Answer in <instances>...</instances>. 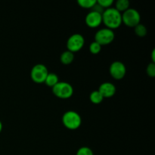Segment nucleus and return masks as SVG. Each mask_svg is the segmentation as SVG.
I'll use <instances>...</instances> for the list:
<instances>
[{
  "mask_svg": "<svg viewBox=\"0 0 155 155\" xmlns=\"http://www.w3.org/2000/svg\"><path fill=\"white\" fill-rule=\"evenodd\" d=\"M102 23L106 28L114 30L120 27L122 24V14L118 12L115 8H109L105 9L101 15Z\"/></svg>",
  "mask_w": 155,
  "mask_h": 155,
  "instance_id": "1",
  "label": "nucleus"
},
{
  "mask_svg": "<svg viewBox=\"0 0 155 155\" xmlns=\"http://www.w3.org/2000/svg\"><path fill=\"white\" fill-rule=\"evenodd\" d=\"M62 123L68 130H76L81 126L82 118L77 112L74 110H68L62 116Z\"/></svg>",
  "mask_w": 155,
  "mask_h": 155,
  "instance_id": "2",
  "label": "nucleus"
},
{
  "mask_svg": "<svg viewBox=\"0 0 155 155\" xmlns=\"http://www.w3.org/2000/svg\"><path fill=\"white\" fill-rule=\"evenodd\" d=\"M52 92L58 98L68 99L74 94V88L70 83L66 82H58L52 87Z\"/></svg>",
  "mask_w": 155,
  "mask_h": 155,
  "instance_id": "3",
  "label": "nucleus"
},
{
  "mask_svg": "<svg viewBox=\"0 0 155 155\" xmlns=\"http://www.w3.org/2000/svg\"><path fill=\"white\" fill-rule=\"evenodd\" d=\"M139 12L134 8H129L122 14V23L129 27H133L140 24Z\"/></svg>",
  "mask_w": 155,
  "mask_h": 155,
  "instance_id": "4",
  "label": "nucleus"
},
{
  "mask_svg": "<svg viewBox=\"0 0 155 155\" xmlns=\"http://www.w3.org/2000/svg\"><path fill=\"white\" fill-rule=\"evenodd\" d=\"M115 34L114 30L108 28H103L96 32L95 35V42H98L102 46L113 42Z\"/></svg>",
  "mask_w": 155,
  "mask_h": 155,
  "instance_id": "5",
  "label": "nucleus"
},
{
  "mask_svg": "<svg viewBox=\"0 0 155 155\" xmlns=\"http://www.w3.org/2000/svg\"><path fill=\"white\" fill-rule=\"evenodd\" d=\"M48 71L46 67L42 64H38L33 67L30 72L31 80L36 83H43L46 79Z\"/></svg>",
  "mask_w": 155,
  "mask_h": 155,
  "instance_id": "6",
  "label": "nucleus"
},
{
  "mask_svg": "<svg viewBox=\"0 0 155 155\" xmlns=\"http://www.w3.org/2000/svg\"><path fill=\"white\" fill-rule=\"evenodd\" d=\"M85 39L83 35L80 33H75L68 38L67 41L68 51L74 53L80 51L84 46Z\"/></svg>",
  "mask_w": 155,
  "mask_h": 155,
  "instance_id": "7",
  "label": "nucleus"
},
{
  "mask_svg": "<svg viewBox=\"0 0 155 155\" xmlns=\"http://www.w3.org/2000/svg\"><path fill=\"white\" fill-rule=\"evenodd\" d=\"M110 76L117 80H122L127 74V68L123 62L116 61L110 64L109 68Z\"/></svg>",
  "mask_w": 155,
  "mask_h": 155,
  "instance_id": "8",
  "label": "nucleus"
},
{
  "mask_svg": "<svg viewBox=\"0 0 155 155\" xmlns=\"http://www.w3.org/2000/svg\"><path fill=\"white\" fill-rule=\"evenodd\" d=\"M85 22H86V25L90 28H96V27H99L102 23L101 14L91 11L86 15Z\"/></svg>",
  "mask_w": 155,
  "mask_h": 155,
  "instance_id": "9",
  "label": "nucleus"
},
{
  "mask_svg": "<svg viewBox=\"0 0 155 155\" xmlns=\"http://www.w3.org/2000/svg\"><path fill=\"white\" fill-rule=\"evenodd\" d=\"M116 90V87L113 83H110V82H105V83H103L102 84L100 85L98 91L101 93L103 98H109L115 95Z\"/></svg>",
  "mask_w": 155,
  "mask_h": 155,
  "instance_id": "10",
  "label": "nucleus"
},
{
  "mask_svg": "<svg viewBox=\"0 0 155 155\" xmlns=\"http://www.w3.org/2000/svg\"><path fill=\"white\" fill-rule=\"evenodd\" d=\"M61 62L64 65L71 64L74 60V53L71 52L69 51H65L61 54L60 57Z\"/></svg>",
  "mask_w": 155,
  "mask_h": 155,
  "instance_id": "11",
  "label": "nucleus"
},
{
  "mask_svg": "<svg viewBox=\"0 0 155 155\" xmlns=\"http://www.w3.org/2000/svg\"><path fill=\"white\" fill-rule=\"evenodd\" d=\"M59 82L58 76L57 74H54V73H48L47 75L46 79L45 80V83L46 86L48 87L52 88L53 86H55Z\"/></svg>",
  "mask_w": 155,
  "mask_h": 155,
  "instance_id": "12",
  "label": "nucleus"
},
{
  "mask_svg": "<svg viewBox=\"0 0 155 155\" xmlns=\"http://www.w3.org/2000/svg\"><path fill=\"white\" fill-rule=\"evenodd\" d=\"M115 8L119 12H124L130 8V2L128 0H117Z\"/></svg>",
  "mask_w": 155,
  "mask_h": 155,
  "instance_id": "13",
  "label": "nucleus"
},
{
  "mask_svg": "<svg viewBox=\"0 0 155 155\" xmlns=\"http://www.w3.org/2000/svg\"><path fill=\"white\" fill-rule=\"evenodd\" d=\"M89 98H90L91 102L95 104H100V103L102 102L103 99H104L103 96L98 90H95L91 92L90 95H89Z\"/></svg>",
  "mask_w": 155,
  "mask_h": 155,
  "instance_id": "14",
  "label": "nucleus"
},
{
  "mask_svg": "<svg viewBox=\"0 0 155 155\" xmlns=\"http://www.w3.org/2000/svg\"><path fill=\"white\" fill-rule=\"evenodd\" d=\"M77 3L83 8L92 9V7L96 4V0H78Z\"/></svg>",
  "mask_w": 155,
  "mask_h": 155,
  "instance_id": "15",
  "label": "nucleus"
},
{
  "mask_svg": "<svg viewBox=\"0 0 155 155\" xmlns=\"http://www.w3.org/2000/svg\"><path fill=\"white\" fill-rule=\"evenodd\" d=\"M134 31L136 36L139 37H145L147 34V28L145 25L142 24H138L134 27Z\"/></svg>",
  "mask_w": 155,
  "mask_h": 155,
  "instance_id": "16",
  "label": "nucleus"
},
{
  "mask_svg": "<svg viewBox=\"0 0 155 155\" xmlns=\"http://www.w3.org/2000/svg\"><path fill=\"white\" fill-rule=\"evenodd\" d=\"M101 45H100L98 42H92V43L89 45V51L92 54H97L101 51Z\"/></svg>",
  "mask_w": 155,
  "mask_h": 155,
  "instance_id": "17",
  "label": "nucleus"
},
{
  "mask_svg": "<svg viewBox=\"0 0 155 155\" xmlns=\"http://www.w3.org/2000/svg\"><path fill=\"white\" fill-rule=\"evenodd\" d=\"M76 155H94V153L92 150L89 148V147L84 146L79 148Z\"/></svg>",
  "mask_w": 155,
  "mask_h": 155,
  "instance_id": "18",
  "label": "nucleus"
},
{
  "mask_svg": "<svg viewBox=\"0 0 155 155\" xmlns=\"http://www.w3.org/2000/svg\"><path fill=\"white\" fill-rule=\"evenodd\" d=\"M97 3L103 9H107L111 8V5L114 4L113 0H98Z\"/></svg>",
  "mask_w": 155,
  "mask_h": 155,
  "instance_id": "19",
  "label": "nucleus"
},
{
  "mask_svg": "<svg viewBox=\"0 0 155 155\" xmlns=\"http://www.w3.org/2000/svg\"><path fill=\"white\" fill-rule=\"evenodd\" d=\"M146 73L148 76L150 77H155V64L154 63H150L148 65L146 68Z\"/></svg>",
  "mask_w": 155,
  "mask_h": 155,
  "instance_id": "20",
  "label": "nucleus"
},
{
  "mask_svg": "<svg viewBox=\"0 0 155 155\" xmlns=\"http://www.w3.org/2000/svg\"><path fill=\"white\" fill-rule=\"evenodd\" d=\"M151 61L152 63H154L155 62V50L153 49L152 52H151Z\"/></svg>",
  "mask_w": 155,
  "mask_h": 155,
  "instance_id": "21",
  "label": "nucleus"
},
{
  "mask_svg": "<svg viewBox=\"0 0 155 155\" xmlns=\"http://www.w3.org/2000/svg\"><path fill=\"white\" fill-rule=\"evenodd\" d=\"M2 130V122L0 121V133H1Z\"/></svg>",
  "mask_w": 155,
  "mask_h": 155,
  "instance_id": "22",
  "label": "nucleus"
}]
</instances>
